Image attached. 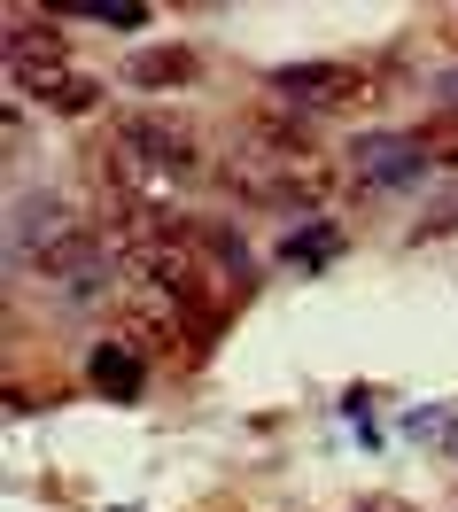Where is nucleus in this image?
<instances>
[{"label":"nucleus","mask_w":458,"mask_h":512,"mask_svg":"<svg viewBox=\"0 0 458 512\" xmlns=\"http://www.w3.org/2000/svg\"><path fill=\"white\" fill-rule=\"evenodd\" d=\"M8 70H16V86L24 94H39V101H55L78 78L70 70V39H63V24H47V16H16V32H8Z\"/></svg>","instance_id":"obj_1"},{"label":"nucleus","mask_w":458,"mask_h":512,"mask_svg":"<svg viewBox=\"0 0 458 512\" xmlns=\"http://www.w3.org/2000/svg\"><path fill=\"white\" fill-rule=\"evenodd\" d=\"M280 101H303V109H358L373 86H365L358 70H342V63H303V70H272L264 78Z\"/></svg>","instance_id":"obj_2"},{"label":"nucleus","mask_w":458,"mask_h":512,"mask_svg":"<svg viewBox=\"0 0 458 512\" xmlns=\"http://www.w3.org/2000/svg\"><path fill=\"white\" fill-rule=\"evenodd\" d=\"M420 163L427 156H420V140H412V132H373V140L350 148V171H358L365 187H404Z\"/></svg>","instance_id":"obj_3"},{"label":"nucleus","mask_w":458,"mask_h":512,"mask_svg":"<svg viewBox=\"0 0 458 512\" xmlns=\"http://www.w3.org/2000/svg\"><path fill=\"white\" fill-rule=\"evenodd\" d=\"M117 140H125L148 171H187V163H195V132H187V125H164V117H132Z\"/></svg>","instance_id":"obj_4"},{"label":"nucleus","mask_w":458,"mask_h":512,"mask_svg":"<svg viewBox=\"0 0 458 512\" xmlns=\"http://www.w3.org/2000/svg\"><path fill=\"white\" fill-rule=\"evenodd\" d=\"M195 78H202L195 47H140V55H132V86H148V94H164V86H195Z\"/></svg>","instance_id":"obj_5"},{"label":"nucleus","mask_w":458,"mask_h":512,"mask_svg":"<svg viewBox=\"0 0 458 512\" xmlns=\"http://www.w3.org/2000/svg\"><path fill=\"white\" fill-rule=\"evenodd\" d=\"M86 373H94V381L109 388V396H140V388H148V365H140V357H132L125 342H101V350L86 357Z\"/></svg>","instance_id":"obj_6"},{"label":"nucleus","mask_w":458,"mask_h":512,"mask_svg":"<svg viewBox=\"0 0 458 512\" xmlns=\"http://www.w3.org/2000/svg\"><path fill=\"white\" fill-rule=\"evenodd\" d=\"M47 109H70V117H78V109H101V78H70V86L47 101Z\"/></svg>","instance_id":"obj_7"},{"label":"nucleus","mask_w":458,"mask_h":512,"mask_svg":"<svg viewBox=\"0 0 458 512\" xmlns=\"http://www.w3.org/2000/svg\"><path fill=\"white\" fill-rule=\"evenodd\" d=\"M86 16H94V24H109V32H132V24H148V8H125V0H117V8H86Z\"/></svg>","instance_id":"obj_8"}]
</instances>
